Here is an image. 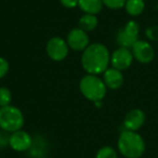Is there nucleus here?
Returning <instances> with one entry per match:
<instances>
[{
  "mask_svg": "<svg viewBox=\"0 0 158 158\" xmlns=\"http://www.w3.org/2000/svg\"><path fill=\"white\" fill-rule=\"evenodd\" d=\"M110 63V53L105 44L101 42L90 44L81 54V65L88 74H103Z\"/></svg>",
  "mask_w": 158,
  "mask_h": 158,
  "instance_id": "nucleus-1",
  "label": "nucleus"
},
{
  "mask_svg": "<svg viewBox=\"0 0 158 158\" xmlns=\"http://www.w3.org/2000/svg\"><path fill=\"white\" fill-rule=\"evenodd\" d=\"M120 154L126 158H140L145 152V142L136 131L125 130L120 133L117 142Z\"/></svg>",
  "mask_w": 158,
  "mask_h": 158,
  "instance_id": "nucleus-2",
  "label": "nucleus"
},
{
  "mask_svg": "<svg viewBox=\"0 0 158 158\" xmlns=\"http://www.w3.org/2000/svg\"><path fill=\"white\" fill-rule=\"evenodd\" d=\"M79 89L81 94L89 101L95 102L103 101L107 92V87L104 84L103 79L98 75L88 74L80 79Z\"/></svg>",
  "mask_w": 158,
  "mask_h": 158,
  "instance_id": "nucleus-3",
  "label": "nucleus"
},
{
  "mask_svg": "<svg viewBox=\"0 0 158 158\" xmlns=\"http://www.w3.org/2000/svg\"><path fill=\"white\" fill-rule=\"evenodd\" d=\"M25 123L24 114L20 108L13 105L0 107V129L13 133L23 128Z\"/></svg>",
  "mask_w": 158,
  "mask_h": 158,
  "instance_id": "nucleus-4",
  "label": "nucleus"
},
{
  "mask_svg": "<svg viewBox=\"0 0 158 158\" xmlns=\"http://www.w3.org/2000/svg\"><path fill=\"white\" fill-rule=\"evenodd\" d=\"M139 33H140V26L138 23L135 21H129L117 34V44H119V47L131 49L132 46L139 40Z\"/></svg>",
  "mask_w": 158,
  "mask_h": 158,
  "instance_id": "nucleus-5",
  "label": "nucleus"
},
{
  "mask_svg": "<svg viewBox=\"0 0 158 158\" xmlns=\"http://www.w3.org/2000/svg\"><path fill=\"white\" fill-rule=\"evenodd\" d=\"M48 56L55 62H61L65 60L69 52V47L67 41L61 37H52L48 40L46 46Z\"/></svg>",
  "mask_w": 158,
  "mask_h": 158,
  "instance_id": "nucleus-6",
  "label": "nucleus"
},
{
  "mask_svg": "<svg viewBox=\"0 0 158 158\" xmlns=\"http://www.w3.org/2000/svg\"><path fill=\"white\" fill-rule=\"evenodd\" d=\"M133 59V54L130 49L119 47L110 54V64H112V67L116 69L126 70L131 66Z\"/></svg>",
  "mask_w": 158,
  "mask_h": 158,
  "instance_id": "nucleus-7",
  "label": "nucleus"
},
{
  "mask_svg": "<svg viewBox=\"0 0 158 158\" xmlns=\"http://www.w3.org/2000/svg\"><path fill=\"white\" fill-rule=\"evenodd\" d=\"M66 41H67L68 47L74 51H84L90 44L88 33L79 27L73 28L68 33Z\"/></svg>",
  "mask_w": 158,
  "mask_h": 158,
  "instance_id": "nucleus-8",
  "label": "nucleus"
},
{
  "mask_svg": "<svg viewBox=\"0 0 158 158\" xmlns=\"http://www.w3.org/2000/svg\"><path fill=\"white\" fill-rule=\"evenodd\" d=\"M33 145V138L28 132L24 130H19L13 133L10 134L9 136V146L15 152H26Z\"/></svg>",
  "mask_w": 158,
  "mask_h": 158,
  "instance_id": "nucleus-9",
  "label": "nucleus"
},
{
  "mask_svg": "<svg viewBox=\"0 0 158 158\" xmlns=\"http://www.w3.org/2000/svg\"><path fill=\"white\" fill-rule=\"evenodd\" d=\"M133 57L142 64H148L154 60L155 51L151 44L144 40H138L131 48Z\"/></svg>",
  "mask_w": 158,
  "mask_h": 158,
  "instance_id": "nucleus-10",
  "label": "nucleus"
},
{
  "mask_svg": "<svg viewBox=\"0 0 158 158\" xmlns=\"http://www.w3.org/2000/svg\"><path fill=\"white\" fill-rule=\"evenodd\" d=\"M145 123V114L143 110L139 108L131 110L123 119V126L126 130L130 131H138Z\"/></svg>",
  "mask_w": 158,
  "mask_h": 158,
  "instance_id": "nucleus-11",
  "label": "nucleus"
},
{
  "mask_svg": "<svg viewBox=\"0 0 158 158\" xmlns=\"http://www.w3.org/2000/svg\"><path fill=\"white\" fill-rule=\"evenodd\" d=\"M103 81L107 89L117 90L123 84V75L121 70H118L114 67H108L103 73Z\"/></svg>",
  "mask_w": 158,
  "mask_h": 158,
  "instance_id": "nucleus-12",
  "label": "nucleus"
},
{
  "mask_svg": "<svg viewBox=\"0 0 158 158\" xmlns=\"http://www.w3.org/2000/svg\"><path fill=\"white\" fill-rule=\"evenodd\" d=\"M103 6L102 0H79L78 1V7L84 13L87 14L97 15L98 13L101 12Z\"/></svg>",
  "mask_w": 158,
  "mask_h": 158,
  "instance_id": "nucleus-13",
  "label": "nucleus"
},
{
  "mask_svg": "<svg viewBox=\"0 0 158 158\" xmlns=\"http://www.w3.org/2000/svg\"><path fill=\"white\" fill-rule=\"evenodd\" d=\"M98 24H99V21H98L97 15L94 14H87L85 13L81 18L79 19V22H78V27L79 28H81L82 31H92L97 28Z\"/></svg>",
  "mask_w": 158,
  "mask_h": 158,
  "instance_id": "nucleus-14",
  "label": "nucleus"
},
{
  "mask_svg": "<svg viewBox=\"0 0 158 158\" xmlns=\"http://www.w3.org/2000/svg\"><path fill=\"white\" fill-rule=\"evenodd\" d=\"M125 9L129 15L139 16L143 13L145 9L144 0H127L125 5Z\"/></svg>",
  "mask_w": 158,
  "mask_h": 158,
  "instance_id": "nucleus-15",
  "label": "nucleus"
},
{
  "mask_svg": "<svg viewBox=\"0 0 158 158\" xmlns=\"http://www.w3.org/2000/svg\"><path fill=\"white\" fill-rule=\"evenodd\" d=\"M12 93L6 87H0V107L11 105Z\"/></svg>",
  "mask_w": 158,
  "mask_h": 158,
  "instance_id": "nucleus-16",
  "label": "nucleus"
},
{
  "mask_svg": "<svg viewBox=\"0 0 158 158\" xmlns=\"http://www.w3.org/2000/svg\"><path fill=\"white\" fill-rule=\"evenodd\" d=\"M95 158H118V155L112 146H103L98 151Z\"/></svg>",
  "mask_w": 158,
  "mask_h": 158,
  "instance_id": "nucleus-17",
  "label": "nucleus"
},
{
  "mask_svg": "<svg viewBox=\"0 0 158 158\" xmlns=\"http://www.w3.org/2000/svg\"><path fill=\"white\" fill-rule=\"evenodd\" d=\"M103 5L107 7L108 9L112 10H118L125 7L127 0H102Z\"/></svg>",
  "mask_w": 158,
  "mask_h": 158,
  "instance_id": "nucleus-18",
  "label": "nucleus"
},
{
  "mask_svg": "<svg viewBox=\"0 0 158 158\" xmlns=\"http://www.w3.org/2000/svg\"><path fill=\"white\" fill-rule=\"evenodd\" d=\"M9 69H10L9 62L5 57L0 56V79L7 76V74L9 73Z\"/></svg>",
  "mask_w": 158,
  "mask_h": 158,
  "instance_id": "nucleus-19",
  "label": "nucleus"
},
{
  "mask_svg": "<svg viewBox=\"0 0 158 158\" xmlns=\"http://www.w3.org/2000/svg\"><path fill=\"white\" fill-rule=\"evenodd\" d=\"M9 136L7 131L0 129V147H5L6 145H9Z\"/></svg>",
  "mask_w": 158,
  "mask_h": 158,
  "instance_id": "nucleus-20",
  "label": "nucleus"
},
{
  "mask_svg": "<svg viewBox=\"0 0 158 158\" xmlns=\"http://www.w3.org/2000/svg\"><path fill=\"white\" fill-rule=\"evenodd\" d=\"M79 0H60V2L62 3V6L67 9H74L78 6Z\"/></svg>",
  "mask_w": 158,
  "mask_h": 158,
  "instance_id": "nucleus-21",
  "label": "nucleus"
},
{
  "mask_svg": "<svg viewBox=\"0 0 158 158\" xmlns=\"http://www.w3.org/2000/svg\"><path fill=\"white\" fill-rule=\"evenodd\" d=\"M147 36L153 40H158V26H153L147 29Z\"/></svg>",
  "mask_w": 158,
  "mask_h": 158,
  "instance_id": "nucleus-22",
  "label": "nucleus"
}]
</instances>
